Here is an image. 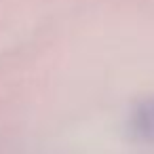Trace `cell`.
<instances>
[{
  "instance_id": "1",
  "label": "cell",
  "mask_w": 154,
  "mask_h": 154,
  "mask_svg": "<svg viewBox=\"0 0 154 154\" xmlns=\"http://www.w3.org/2000/svg\"><path fill=\"white\" fill-rule=\"evenodd\" d=\"M131 129L137 137L146 141L154 139V99H148L135 108L131 118Z\"/></svg>"
}]
</instances>
